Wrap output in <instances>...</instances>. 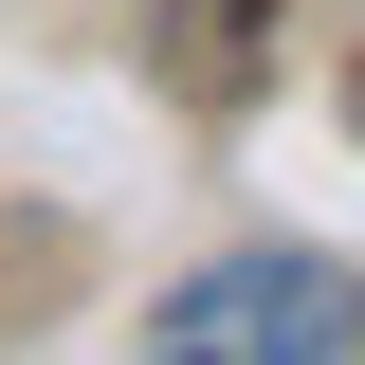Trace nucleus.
<instances>
[{
	"mask_svg": "<svg viewBox=\"0 0 365 365\" xmlns=\"http://www.w3.org/2000/svg\"><path fill=\"white\" fill-rule=\"evenodd\" d=\"M146 347H201V365H365V274H329V256H220V274H182L165 311H146Z\"/></svg>",
	"mask_w": 365,
	"mask_h": 365,
	"instance_id": "obj_1",
	"label": "nucleus"
}]
</instances>
